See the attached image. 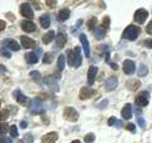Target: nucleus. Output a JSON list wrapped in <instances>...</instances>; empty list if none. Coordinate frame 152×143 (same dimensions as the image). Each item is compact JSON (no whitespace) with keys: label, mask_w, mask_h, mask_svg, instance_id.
Returning a JSON list of instances; mask_svg holds the SVG:
<instances>
[{"label":"nucleus","mask_w":152,"mask_h":143,"mask_svg":"<svg viewBox=\"0 0 152 143\" xmlns=\"http://www.w3.org/2000/svg\"><path fill=\"white\" fill-rule=\"evenodd\" d=\"M140 33V29L134 26V25H129L127 26L125 31L123 32V35L122 37L125 38V39H127L129 41H134L137 39L138 35H139Z\"/></svg>","instance_id":"obj_1"},{"label":"nucleus","mask_w":152,"mask_h":143,"mask_svg":"<svg viewBox=\"0 0 152 143\" xmlns=\"http://www.w3.org/2000/svg\"><path fill=\"white\" fill-rule=\"evenodd\" d=\"M63 117L66 119V121L76 122L79 118V114L73 107H66L64 109Z\"/></svg>","instance_id":"obj_2"},{"label":"nucleus","mask_w":152,"mask_h":143,"mask_svg":"<svg viewBox=\"0 0 152 143\" xmlns=\"http://www.w3.org/2000/svg\"><path fill=\"white\" fill-rule=\"evenodd\" d=\"M148 17V12L145 9H139L137 10L134 13V20L138 24H144L146 20V18Z\"/></svg>","instance_id":"obj_3"},{"label":"nucleus","mask_w":152,"mask_h":143,"mask_svg":"<svg viewBox=\"0 0 152 143\" xmlns=\"http://www.w3.org/2000/svg\"><path fill=\"white\" fill-rule=\"evenodd\" d=\"M20 13H21L22 16L28 18V19H31V18H33V16H34L31 4L27 3V2L23 3L20 6Z\"/></svg>","instance_id":"obj_4"},{"label":"nucleus","mask_w":152,"mask_h":143,"mask_svg":"<svg viewBox=\"0 0 152 143\" xmlns=\"http://www.w3.org/2000/svg\"><path fill=\"white\" fill-rule=\"evenodd\" d=\"M136 70V65L135 62L130 59H126L123 62V72L126 74H134Z\"/></svg>","instance_id":"obj_5"},{"label":"nucleus","mask_w":152,"mask_h":143,"mask_svg":"<svg viewBox=\"0 0 152 143\" xmlns=\"http://www.w3.org/2000/svg\"><path fill=\"white\" fill-rule=\"evenodd\" d=\"M148 97L149 94L147 92H142L138 97L135 98V103L140 107H145L148 105Z\"/></svg>","instance_id":"obj_6"},{"label":"nucleus","mask_w":152,"mask_h":143,"mask_svg":"<svg viewBox=\"0 0 152 143\" xmlns=\"http://www.w3.org/2000/svg\"><path fill=\"white\" fill-rule=\"evenodd\" d=\"M79 38H80L81 44H82V46H83L85 55H86V57H88H88L90 56V46H89V42H88V37L85 33H81Z\"/></svg>","instance_id":"obj_7"},{"label":"nucleus","mask_w":152,"mask_h":143,"mask_svg":"<svg viewBox=\"0 0 152 143\" xmlns=\"http://www.w3.org/2000/svg\"><path fill=\"white\" fill-rule=\"evenodd\" d=\"M94 94H95V91L93 89L88 88V87H82L80 90V93H79V98L81 100L88 99L90 97H92Z\"/></svg>","instance_id":"obj_8"},{"label":"nucleus","mask_w":152,"mask_h":143,"mask_svg":"<svg viewBox=\"0 0 152 143\" xmlns=\"http://www.w3.org/2000/svg\"><path fill=\"white\" fill-rule=\"evenodd\" d=\"M118 86V79L116 76H110L108 77L106 82H104V88H106L107 91L108 92H111V91H114Z\"/></svg>","instance_id":"obj_9"},{"label":"nucleus","mask_w":152,"mask_h":143,"mask_svg":"<svg viewBox=\"0 0 152 143\" xmlns=\"http://www.w3.org/2000/svg\"><path fill=\"white\" fill-rule=\"evenodd\" d=\"M45 84L49 87L50 90H52L53 92L57 93L59 92V85L58 83H57L56 79H54L52 76H47V77H45V80H44Z\"/></svg>","instance_id":"obj_10"},{"label":"nucleus","mask_w":152,"mask_h":143,"mask_svg":"<svg viewBox=\"0 0 152 143\" xmlns=\"http://www.w3.org/2000/svg\"><path fill=\"white\" fill-rule=\"evenodd\" d=\"M58 139V133L56 132H50L42 136V143H55Z\"/></svg>","instance_id":"obj_11"},{"label":"nucleus","mask_w":152,"mask_h":143,"mask_svg":"<svg viewBox=\"0 0 152 143\" xmlns=\"http://www.w3.org/2000/svg\"><path fill=\"white\" fill-rule=\"evenodd\" d=\"M4 46L6 47L7 49L13 51V52H18L20 50V46H19L17 41L14 39H12V38H7V39H5Z\"/></svg>","instance_id":"obj_12"},{"label":"nucleus","mask_w":152,"mask_h":143,"mask_svg":"<svg viewBox=\"0 0 152 143\" xmlns=\"http://www.w3.org/2000/svg\"><path fill=\"white\" fill-rule=\"evenodd\" d=\"M31 112L32 114H40L43 112V103L38 98L33 99L31 102Z\"/></svg>","instance_id":"obj_13"},{"label":"nucleus","mask_w":152,"mask_h":143,"mask_svg":"<svg viewBox=\"0 0 152 143\" xmlns=\"http://www.w3.org/2000/svg\"><path fill=\"white\" fill-rule=\"evenodd\" d=\"M97 73H98V68L96 66L89 67V69L88 71V85H93Z\"/></svg>","instance_id":"obj_14"},{"label":"nucleus","mask_w":152,"mask_h":143,"mask_svg":"<svg viewBox=\"0 0 152 143\" xmlns=\"http://www.w3.org/2000/svg\"><path fill=\"white\" fill-rule=\"evenodd\" d=\"M20 40H21V44L24 48L26 49H32L36 46V42L32 39V38H30L26 35H23L20 37Z\"/></svg>","instance_id":"obj_15"},{"label":"nucleus","mask_w":152,"mask_h":143,"mask_svg":"<svg viewBox=\"0 0 152 143\" xmlns=\"http://www.w3.org/2000/svg\"><path fill=\"white\" fill-rule=\"evenodd\" d=\"M121 116L124 119L128 120L130 119L132 116V106L130 103H126L125 106L123 107L122 111H121Z\"/></svg>","instance_id":"obj_16"},{"label":"nucleus","mask_w":152,"mask_h":143,"mask_svg":"<svg viewBox=\"0 0 152 143\" xmlns=\"http://www.w3.org/2000/svg\"><path fill=\"white\" fill-rule=\"evenodd\" d=\"M21 28L26 32H32L36 30V25L31 20H25L21 23Z\"/></svg>","instance_id":"obj_17"},{"label":"nucleus","mask_w":152,"mask_h":143,"mask_svg":"<svg viewBox=\"0 0 152 143\" xmlns=\"http://www.w3.org/2000/svg\"><path fill=\"white\" fill-rule=\"evenodd\" d=\"M66 40H68V37H66V33L64 32H58L56 35V45L58 48H63L66 43Z\"/></svg>","instance_id":"obj_18"},{"label":"nucleus","mask_w":152,"mask_h":143,"mask_svg":"<svg viewBox=\"0 0 152 143\" xmlns=\"http://www.w3.org/2000/svg\"><path fill=\"white\" fill-rule=\"evenodd\" d=\"M126 86V88L129 90V91H132V92H134V91H137L138 90V88H140L141 81L140 80H137V79H129V80H127Z\"/></svg>","instance_id":"obj_19"},{"label":"nucleus","mask_w":152,"mask_h":143,"mask_svg":"<svg viewBox=\"0 0 152 143\" xmlns=\"http://www.w3.org/2000/svg\"><path fill=\"white\" fill-rule=\"evenodd\" d=\"M39 23L43 29H48L50 26V17L49 14H43L39 17Z\"/></svg>","instance_id":"obj_20"},{"label":"nucleus","mask_w":152,"mask_h":143,"mask_svg":"<svg viewBox=\"0 0 152 143\" xmlns=\"http://www.w3.org/2000/svg\"><path fill=\"white\" fill-rule=\"evenodd\" d=\"M69 15H70V11L68 8H64L60 10V12L58 13V15H57V19H58L59 21H66L69 19Z\"/></svg>","instance_id":"obj_21"},{"label":"nucleus","mask_w":152,"mask_h":143,"mask_svg":"<svg viewBox=\"0 0 152 143\" xmlns=\"http://www.w3.org/2000/svg\"><path fill=\"white\" fill-rule=\"evenodd\" d=\"M74 52H75V68H78V67L81 66L82 64V61H83V58H82V52H81V49L80 47L76 46L74 48Z\"/></svg>","instance_id":"obj_22"},{"label":"nucleus","mask_w":152,"mask_h":143,"mask_svg":"<svg viewBox=\"0 0 152 143\" xmlns=\"http://www.w3.org/2000/svg\"><path fill=\"white\" fill-rule=\"evenodd\" d=\"M25 59L28 64H35L38 62V60H39L38 55L35 54V52H27L25 55Z\"/></svg>","instance_id":"obj_23"},{"label":"nucleus","mask_w":152,"mask_h":143,"mask_svg":"<svg viewBox=\"0 0 152 143\" xmlns=\"http://www.w3.org/2000/svg\"><path fill=\"white\" fill-rule=\"evenodd\" d=\"M106 32H107V30L104 28H103L102 26L100 27H97L95 28L94 30V36L96 38L97 40H101L103 38L106 36Z\"/></svg>","instance_id":"obj_24"},{"label":"nucleus","mask_w":152,"mask_h":143,"mask_svg":"<svg viewBox=\"0 0 152 143\" xmlns=\"http://www.w3.org/2000/svg\"><path fill=\"white\" fill-rule=\"evenodd\" d=\"M13 94H14V98L16 99V101L19 103V104H26V102H27V100H28V98H27V97L24 94H22L20 91L19 90H17V91H15V92H13Z\"/></svg>","instance_id":"obj_25"},{"label":"nucleus","mask_w":152,"mask_h":143,"mask_svg":"<svg viewBox=\"0 0 152 143\" xmlns=\"http://www.w3.org/2000/svg\"><path fill=\"white\" fill-rule=\"evenodd\" d=\"M54 37H55V32L54 31H49L48 32H46L44 36L42 37V41L44 44H50V43L54 39Z\"/></svg>","instance_id":"obj_26"},{"label":"nucleus","mask_w":152,"mask_h":143,"mask_svg":"<svg viewBox=\"0 0 152 143\" xmlns=\"http://www.w3.org/2000/svg\"><path fill=\"white\" fill-rule=\"evenodd\" d=\"M68 63L71 67L75 66V52H74V50H69L68 51Z\"/></svg>","instance_id":"obj_27"},{"label":"nucleus","mask_w":152,"mask_h":143,"mask_svg":"<svg viewBox=\"0 0 152 143\" xmlns=\"http://www.w3.org/2000/svg\"><path fill=\"white\" fill-rule=\"evenodd\" d=\"M65 63H66V59L64 55H60L58 56V59H57V68H58L59 72H62L65 69Z\"/></svg>","instance_id":"obj_28"},{"label":"nucleus","mask_w":152,"mask_h":143,"mask_svg":"<svg viewBox=\"0 0 152 143\" xmlns=\"http://www.w3.org/2000/svg\"><path fill=\"white\" fill-rule=\"evenodd\" d=\"M147 74H148V68L146 67V65L145 64H141L139 66V69H138V76H140V77H144Z\"/></svg>","instance_id":"obj_29"},{"label":"nucleus","mask_w":152,"mask_h":143,"mask_svg":"<svg viewBox=\"0 0 152 143\" xmlns=\"http://www.w3.org/2000/svg\"><path fill=\"white\" fill-rule=\"evenodd\" d=\"M106 60H107V63H108V65H110V67L113 70H115V71L118 70V65L110 60V56H109V51H108V49H107V51H106Z\"/></svg>","instance_id":"obj_30"},{"label":"nucleus","mask_w":152,"mask_h":143,"mask_svg":"<svg viewBox=\"0 0 152 143\" xmlns=\"http://www.w3.org/2000/svg\"><path fill=\"white\" fill-rule=\"evenodd\" d=\"M53 61V55L51 52H46L43 57V63L45 64H50Z\"/></svg>","instance_id":"obj_31"},{"label":"nucleus","mask_w":152,"mask_h":143,"mask_svg":"<svg viewBox=\"0 0 152 143\" xmlns=\"http://www.w3.org/2000/svg\"><path fill=\"white\" fill-rule=\"evenodd\" d=\"M96 23H97V18H96V17L90 18L89 20L87 22V25H88V30H89V31H93V30H95V25H96Z\"/></svg>","instance_id":"obj_32"},{"label":"nucleus","mask_w":152,"mask_h":143,"mask_svg":"<svg viewBox=\"0 0 152 143\" xmlns=\"http://www.w3.org/2000/svg\"><path fill=\"white\" fill-rule=\"evenodd\" d=\"M0 55H1L3 57H6V58H11L12 57V54L11 52H9L7 48H0Z\"/></svg>","instance_id":"obj_33"},{"label":"nucleus","mask_w":152,"mask_h":143,"mask_svg":"<svg viewBox=\"0 0 152 143\" xmlns=\"http://www.w3.org/2000/svg\"><path fill=\"white\" fill-rule=\"evenodd\" d=\"M10 133H11V136L12 137H17L18 136V129L15 125H12L10 127Z\"/></svg>","instance_id":"obj_34"},{"label":"nucleus","mask_w":152,"mask_h":143,"mask_svg":"<svg viewBox=\"0 0 152 143\" xmlns=\"http://www.w3.org/2000/svg\"><path fill=\"white\" fill-rule=\"evenodd\" d=\"M109 25H110V18H109L108 16H104V19H103V23H102L101 26L106 29V30H107V29L109 28Z\"/></svg>","instance_id":"obj_35"},{"label":"nucleus","mask_w":152,"mask_h":143,"mask_svg":"<svg viewBox=\"0 0 152 143\" xmlns=\"http://www.w3.org/2000/svg\"><path fill=\"white\" fill-rule=\"evenodd\" d=\"M10 116V112L9 110H2L1 112H0V121L1 120H5V119H7Z\"/></svg>","instance_id":"obj_36"},{"label":"nucleus","mask_w":152,"mask_h":143,"mask_svg":"<svg viewBox=\"0 0 152 143\" xmlns=\"http://www.w3.org/2000/svg\"><path fill=\"white\" fill-rule=\"evenodd\" d=\"M84 140L86 142H93L95 140V135L92 133H88V135H86L84 137Z\"/></svg>","instance_id":"obj_37"},{"label":"nucleus","mask_w":152,"mask_h":143,"mask_svg":"<svg viewBox=\"0 0 152 143\" xmlns=\"http://www.w3.org/2000/svg\"><path fill=\"white\" fill-rule=\"evenodd\" d=\"M30 76L32 78V79H34L35 81H38L40 79V74H39V72H37V71H32L30 73Z\"/></svg>","instance_id":"obj_38"},{"label":"nucleus","mask_w":152,"mask_h":143,"mask_svg":"<svg viewBox=\"0 0 152 143\" xmlns=\"http://www.w3.org/2000/svg\"><path fill=\"white\" fill-rule=\"evenodd\" d=\"M8 131V124L6 123H0V136L4 135Z\"/></svg>","instance_id":"obj_39"},{"label":"nucleus","mask_w":152,"mask_h":143,"mask_svg":"<svg viewBox=\"0 0 152 143\" xmlns=\"http://www.w3.org/2000/svg\"><path fill=\"white\" fill-rule=\"evenodd\" d=\"M24 141L26 143H33V136L31 133H26V135L24 136Z\"/></svg>","instance_id":"obj_40"},{"label":"nucleus","mask_w":152,"mask_h":143,"mask_svg":"<svg viewBox=\"0 0 152 143\" xmlns=\"http://www.w3.org/2000/svg\"><path fill=\"white\" fill-rule=\"evenodd\" d=\"M142 44L144 46H145L146 48H149V49H152V39L151 38H147V39L142 41Z\"/></svg>","instance_id":"obj_41"},{"label":"nucleus","mask_w":152,"mask_h":143,"mask_svg":"<svg viewBox=\"0 0 152 143\" xmlns=\"http://www.w3.org/2000/svg\"><path fill=\"white\" fill-rule=\"evenodd\" d=\"M126 129L129 132H131V133H135L136 132V126L133 123H128V124H126Z\"/></svg>","instance_id":"obj_42"},{"label":"nucleus","mask_w":152,"mask_h":143,"mask_svg":"<svg viewBox=\"0 0 152 143\" xmlns=\"http://www.w3.org/2000/svg\"><path fill=\"white\" fill-rule=\"evenodd\" d=\"M137 122L138 124H139V126L142 128V129H145V119L142 118V117H138L137 118Z\"/></svg>","instance_id":"obj_43"},{"label":"nucleus","mask_w":152,"mask_h":143,"mask_svg":"<svg viewBox=\"0 0 152 143\" xmlns=\"http://www.w3.org/2000/svg\"><path fill=\"white\" fill-rule=\"evenodd\" d=\"M108 104V100L107 99H104L102 102H100V104L98 105V108L100 109H104Z\"/></svg>","instance_id":"obj_44"},{"label":"nucleus","mask_w":152,"mask_h":143,"mask_svg":"<svg viewBox=\"0 0 152 143\" xmlns=\"http://www.w3.org/2000/svg\"><path fill=\"white\" fill-rule=\"evenodd\" d=\"M117 121V119L115 116H111V117H109L108 118V120H107V124H108V126H113L114 124L116 123Z\"/></svg>","instance_id":"obj_45"},{"label":"nucleus","mask_w":152,"mask_h":143,"mask_svg":"<svg viewBox=\"0 0 152 143\" xmlns=\"http://www.w3.org/2000/svg\"><path fill=\"white\" fill-rule=\"evenodd\" d=\"M146 32L148 33V35H152V20L147 24L146 26Z\"/></svg>","instance_id":"obj_46"},{"label":"nucleus","mask_w":152,"mask_h":143,"mask_svg":"<svg viewBox=\"0 0 152 143\" xmlns=\"http://www.w3.org/2000/svg\"><path fill=\"white\" fill-rule=\"evenodd\" d=\"M47 5L50 8H54L56 6V4H57V1H50V0H48V1H46Z\"/></svg>","instance_id":"obj_47"},{"label":"nucleus","mask_w":152,"mask_h":143,"mask_svg":"<svg viewBox=\"0 0 152 143\" xmlns=\"http://www.w3.org/2000/svg\"><path fill=\"white\" fill-rule=\"evenodd\" d=\"M0 143H12V142L8 137H1L0 138Z\"/></svg>","instance_id":"obj_48"},{"label":"nucleus","mask_w":152,"mask_h":143,"mask_svg":"<svg viewBox=\"0 0 152 143\" xmlns=\"http://www.w3.org/2000/svg\"><path fill=\"white\" fill-rule=\"evenodd\" d=\"M6 28V22L3 20H0V32H2Z\"/></svg>","instance_id":"obj_49"},{"label":"nucleus","mask_w":152,"mask_h":143,"mask_svg":"<svg viewBox=\"0 0 152 143\" xmlns=\"http://www.w3.org/2000/svg\"><path fill=\"white\" fill-rule=\"evenodd\" d=\"M114 125H115V127H117V128H121L123 126V122L121 120H117L116 123L114 124Z\"/></svg>","instance_id":"obj_50"},{"label":"nucleus","mask_w":152,"mask_h":143,"mask_svg":"<svg viewBox=\"0 0 152 143\" xmlns=\"http://www.w3.org/2000/svg\"><path fill=\"white\" fill-rule=\"evenodd\" d=\"M20 126H21L22 129H26L27 126H28V123H27L26 121H21V122H20Z\"/></svg>","instance_id":"obj_51"},{"label":"nucleus","mask_w":152,"mask_h":143,"mask_svg":"<svg viewBox=\"0 0 152 143\" xmlns=\"http://www.w3.org/2000/svg\"><path fill=\"white\" fill-rule=\"evenodd\" d=\"M70 143H81V141L79 139H75V140H73L72 142H70Z\"/></svg>","instance_id":"obj_52"},{"label":"nucleus","mask_w":152,"mask_h":143,"mask_svg":"<svg viewBox=\"0 0 152 143\" xmlns=\"http://www.w3.org/2000/svg\"><path fill=\"white\" fill-rule=\"evenodd\" d=\"M0 106H1V103H0Z\"/></svg>","instance_id":"obj_53"}]
</instances>
